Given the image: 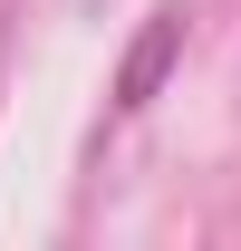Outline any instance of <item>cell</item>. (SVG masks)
<instances>
[{"mask_svg":"<svg viewBox=\"0 0 241 251\" xmlns=\"http://www.w3.org/2000/svg\"><path fill=\"white\" fill-rule=\"evenodd\" d=\"M174 58H183V10H145V29H135V49L116 68V116L154 106V87L174 77Z\"/></svg>","mask_w":241,"mask_h":251,"instance_id":"cell-1","label":"cell"}]
</instances>
